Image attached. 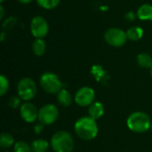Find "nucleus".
Wrapping results in <instances>:
<instances>
[{
	"label": "nucleus",
	"instance_id": "22",
	"mask_svg": "<svg viewBox=\"0 0 152 152\" xmlns=\"http://www.w3.org/2000/svg\"><path fill=\"white\" fill-rule=\"evenodd\" d=\"M8 105L12 108V109H17L19 107H20V97H18L16 95L12 96L9 101H8Z\"/></svg>",
	"mask_w": 152,
	"mask_h": 152
},
{
	"label": "nucleus",
	"instance_id": "2",
	"mask_svg": "<svg viewBox=\"0 0 152 152\" xmlns=\"http://www.w3.org/2000/svg\"><path fill=\"white\" fill-rule=\"evenodd\" d=\"M74 146V139L67 131L56 132L52 136L51 147L54 152H72Z\"/></svg>",
	"mask_w": 152,
	"mask_h": 152
},
{
	"label": "nucleus",
	"instance_id": "21",
	"mask_svg": "<svg viewBox=\"0 0 152 152\" xmlns=\"http://www.w3.org/2000/svg\"><path fill=\"white\" fill-rule=\"evenodd\" d=\"M9 89V81L4 75L0 77V95L4 96Z\"/></svg>",
	"mask_w": 152,
	"mask_h": 152
},
{
	"label": "nucleus",
	"instance_id": "7",
	"mask_svg": "<svg viewBox=\"0 0 152 152\" xmlns=\"http://www.w3.org/2000/svg\"><path fill=\"white\" fill-rule=\"evenodd\" d=\"M104 39L107 44L113 47H121L127 40L126 32L118 28H110L105 32Z\"/></svg>",
	"mask_w": 152,
	"mask_h": 152
},
{
	"label": "nucleus",
	"instance_id": "18",
	"mask_svg": "<svg viewBox=\"0 0 152 152\" xmlns=\"http://www.w3.org/2000/svg\"><path fill=\"white\" fill-rule=\"evenodd\" d=\"M14 143V138L12 134L3 133L0 136V145L3 149H8Z\"/></svg>",
	"mask_w": 152,
	"mask_h": 152
},
{
	"label": "nucleus",
	"instance_id": "24",
	"mask_svg": "<svg viewBox=\"0 0 152 152\" xmlns=\"http://www.w3.org/2000/svg\"><path fill=\"white\" fill-rule=\"evenodd\" d=\"M4 16V7H3V5H0V19H1V20H3Z\"/></svg>",
	"mask_w": 152,
	"mask_h": 152
},
{
	"label": "nucleus",
	"instance_id": "17",
	"mask_svg": "<svg viewBox=\"0 0 152 152\" xmlns=\"http://www.w3.org/2000/svg\"><path fill=\"white\" fill-rule=\"evenodd\" d=\"M137 63L142 69H151L152 67V58L149 53H141L137 56Z\"/></svg>",
	"mask_w": 152,
	"mask_h": 152
},
{
	"label": "nucleus",
	"instance_id": "11",
	"mask_svg": "<svg viewBox=\"0 0 152 152\" xmlns=\"http://www.w3.org/2000/svg\"><path fill=\"white\" fill-rule=\"evenodd\" d=\"M104 114V106L100 102H93L88 109V115L94 120L101 118Z\"/></svg>",
	"mask_w": 152,
	"mask_h": 152
},
{
	"label": "nucleus",
	"instance_id": "26",
	"mask_svg": "<svg viewBox=\"0 0 152 152\" xmlns=\"http://www.w3.org/2000/svg\"><path fill=\"white\" fill-rule=\"evenodd\" d=\"M151 77H152V67L151 68Z\"/></svg>",
	"mask_w": 152,
	"mask_h": 152
},
{
	"label": "nucleus",
	"instance_id": "6",
	"mask_svg": "<svg viewBox=\"0 0 152 152\" xmlns=\"http://www.w3.org/2000/svg\"><path fill=\"white\" fill-rule=\"evenodd\" d=\"M59 116V110L54 104H45L38 110V120L39 123L44 126H49L53 124Z\"/></svg>",
	"mask_w": 152,
	"mask_h": 152
},
{
	"label": "nucleus",
	"instance_id": "20",
	"mask_svg": "<svg viewBox=\"0 0 152 152\" xmlns=\"http://www.w3.org/2000/svg\"><path fill=\"white\" fill-rule=\"evenodd\" d=\"M14 152H32L31 146L23 141H19L14 144Z\"/></svg>",
	"mask_w": 152,
	"mask_h": 152
},
{
	"label": "nucleus",
	"instance_id": "12",
	"mask_svg": "<svg viewBox=\"0 0 152 152\" xmlns=\"http://www.w3.org/2000/svg\"><path fill=\"white\" fill-rule=\"evenodd\" d=\"M137 17L142 20L152 21V5L150 4H142L137 10Z\"/></svg>",
	"mask_w": 152,
	"mask_h": 152
},
{
	"label": "nucleus",
	"instance_id": "9",
	"mask_svg": "<svg viewBox=\"0 0 152 152\" xmlns=\"http://www.w3.org/2000/svg\"><path fill=\"white\" fill-rule=\"evenodd\" d=\"M95 98V92L89 86H84L78 89L75 94V102L80 107L90 106Z\"/></svg>",
	"mask_w": 152,
	"mask_h": 152
},
{
	"label": "nucleus",
	"instance_id": "5",
	"mask_svg": "<svg viewBox=\"0 0 152 152\" xmlns=\"http://www.w3.org/2000/svg\"><path fill=\"white\" fill-rule=\"evenodd\" d=\"M17 92L21 100L28 102L35 97L37 94V85L35 81L29 77L21 78L17 85Z\"/></svg>",
	"mask_w": 152,
	"mask_h": 152
},
{
	"label": "nucleus",
	"instance_id": "27",
	"mask_svg": "<svg viewBox=\"0 0 152 152\" xmlns=\"http://www.w3.org/2000/svg\"><path fill=\"white\" fill-rule=\"evenodd\" d=\"M4 1V0H0V3H3Z\"/></svg>",
	"mask_w": 152,
	"mask_h": 152
},
{
	"label": "nucleus",
	"instance_id": "29",
	"mask_svg": "<svg viewBox=\"0 0 152 152\" xmlns=\"http://www.w3.org/2000/svg\"><path fill=\"white\" fill-rule=\"evenodd\" d=\"M6 152H10V151H6Z\"/></svg>",
	"mask_w": 152,
	"mask_h": 152
},
{
	"label": "nucleus",
	"instance_id": "16",
	"mask_svg": "<svg viewBox=\"0 0 152 152\" xmlns=\"http://www.w3.org/2000/svg\"><path fill=\"white\" fill-rule=\"evenodd\" d=\"M32 152H46L49 148V142L44 139H37L30 144Z\"/></svg>",
	"mask_w": 152,
	"mask_h": 152
},
{
	"label": "nucleus",
	"instance_id": "4",
	"mask_svg": "<svg viewBox=\"0 0 152 152\" xmlns=\"http://www.w3.org/2000/svg\"><path fill=\"white\" fill-rule=\"evenodd\" d=\"M39 82L41 87L51 94H57L63 88V84L60 77L53 72H45L42 74Z\"/></svg>",
	"mask_w": 152,
	"mask_h": 152
},
{
	"label": "nucleus",
	"instance_id": "28",
	"mask_svg": "<svg viewBox=\"0 0 152 152\" xmlns=\"http://www.w3.org/2000/svg\"><path fill=\"white\" fill-rule=\"evenodd\" d=\"M151 128H152V123H151Z\"/></svg>",
	"mask_w": 152,
	"mask_h": 152
},
{
	"label": "nucleus",
	"instance_id": "1",
	"mask_svg": "<svg viewBox=\"0 0 152 152\" xmlns=\"http://www.w3.org/2000/svg\"><path fill=\"white\" fill-rule=\"evenodd\" d=\"M76 134L82 140H94L98 134V126L96 120L88 117L80 118L74 126Z\"/></svg>",
	"mask_w": 152,
	"mask_h": 152
},
{
	"label": "nucleus",
	"instance_id": "10",
	"mask_svg": "<svg viewBox=\"0 0 152 152\" xmlns=\"http://www.w3.org/2000/svg\"><path fill=\"white\" fill-rule=\"evenodd\" d=\"M20 114L22 119L28 123H33L38 118V110L31 102H26L20 107Z\"/></svg>",
	"mask_w": 152,
	"mask_h": 152
},
{
	"label": "nucleus",
	"instance_id": "14",
	"mask_svg": "<svg viewBox=\"0 0 152 152\" xmlns=\"http://www.w3.org/2000/svg\"><path fill=\"white\" fill-rule=\"evenodd\" d=\"M143 34H144L143 29L139 26L131 27L126 31L127 39L130 40V41H138V40H140L143 37Z\"/></svg>",
	"mask_w": 152,
	"mask_h": 152
},
{
	"label": "nucleus",
	"instance_id": "15",
	"mask_svg": "<svg viewBox=\"0 0 152 152\" xmlns=\"http://www.w3.org/2000/svg\"><path fill=\"white\" fill-rule=\"evenodd\" d=\"M46 45L45 42L43 40V38H36L32 44V50L35 55L37 56H42L45 53Z\"/></svg>",
	"mask_w": 152,
	"mask_h": 152
},
{
	"label": "nucleus",
	"instance_id": "8",
	"mask_svg": "<svg viewBox=\"0 0 152 152\" xmlns=\"http://www.w3.org/2000/svg\"><path fill=\"white\" fill-rule=\"evenodd\" d=\"M30 32L36 38H43L49 32V25L42 16H35L30 22Z\"/></svg>",
	"mask_w": 152,
	"mask_h": 152
},
{
	"label": "nucleus",
	"instance_id": "23",
	"mask_svg": "<svg viewBox=\"0 0 152 152\" xmlns=\"http://www.w3.org/2000/svg\"><path fill=\"white\" fill-rule=\"evenodd\" d=\"M44 129V125L41 124V123H38V124H36L34 126V133L36 134H39Z\"/></svg>",
	"mask_w": 152,
	"mask_h": 152
},
{
	"label": "nucleus",
	"instance_id": "19",
	"mask_svg": "<svg viewBox=\"0 0 152 152\" xmlns=\"http://www.w3.org/2000/svg\"><path fill=\"white\" fill-rule=\"evenodd\" d=\"M36 1L40 7L46 10H52L59 5L61 0H36Z\"/></svg>",
	"mask_w": 152,
	"mask_h": 152
},
{
	"label": "nucleus",
	"instance_id": "25",
	"mask_svg": "<svg viewBox=\"0 0 152 152\" xmlns=\"http://www.w3.org/2000/svg\"><path fill=\"white\" fill-rule=\"evenodd\" d=\"M33 0H18V2H20V4H29L31 3Z\"/></svg>",
	"mask_w": 152,
	"mask_h": 152
},
{
	"label": "nucleus",
	"instance_id": "13",
	"mask_svg": "<svg viewBox=\"0 0 152 152\" xmlns=\"http://www.w3.org/2000/svg\"><path fill=\"white\" fill-rule=\"evenodd\" d=\"M57 101L60 105L62 107H69L72 103V96L71 94L67 90L62 88L57 94Z\"/></svg>",
	"mask_w": 152,
	"mask_h": 152
},
{
	"label": "nucleus",
	"instance_id": "3",
	"mask_svg": "<svg viewBox=\"0 0 152 152\" xmlns=\"http://www.w3.org/2000/svg\"><path fill=\"white\" fill-rule=\"evenodd\" d=\"M127 127L134 133H145L151 127L150 117L142 111L132 113L126 120Z\"/></svg>",
	"mask_w": 152,
	"mask_h": 152
}]
</instances>
